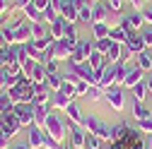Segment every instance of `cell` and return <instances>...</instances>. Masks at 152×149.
Returning a JSON list of instances; mask_svg holds the SVG:
<instances>
[{"label": "cell", "instance_id": "1", "mask_svg": "<svg viewBox=\"0 0 152 149\" xmlns=\"http://www.w3.org/2000/svg\"><path fill=\"white\" fill-rule=\"evenodd\" d=\"M41 130H44L51 140H56L58 144H63V142L68 140V120H63L56 111L48 113V118H46V123L41 125Z\"/></svg>", "mask_w": 152, "mask_h": 149}, {"label": "cell", "instance_id": "2", "mask_svg": "<svg viewBox=\"0 0 152 149\" xmlns=\"http://www.w3.org/2000/svg\"><path fill=\"white\" fill-rule=\"evenodd\" d=\"M82 127L87 130V132H92V135H97V137H102L104 142L109 140V135H111V127L99 118V116H94V113H89V116H85V123H82Z\"/></svg>", "mask_w": 152, "mask_h": 149}, {"label": "cell", "instance_id": "3", "mask_svg": "<svg viewBox=\"0 0 152 149\" xmlns=\"http://www.w3.org/2000/svg\"><path fill=\"white\" fill-rule=\"evenodd\" d=\"M104 99H106V103H109V108L111 111H116V113H121V111L126 108V91H123V87H109L106 91H104Z\"/></svg>", "mask_w": 152, "mask_h": 149}, {"label": "cell", "instance_id": "4", "mask_svg": "<svg viewBox=\"0 0 152 149\" xmlns=\"http://www.w3.org/2000/svg\"><path fill=\"white\" fill-rule=\"evenodd\" d=\"M70 51H72V46H70L65 39H58V41H53V46H51L46 53H48V60H58V63H63V60L70 58Z\"/></svg>", "mask_w": 152, "mask_h": 149}, {"label": "cell", "instance_id": "5", "mask_svg": "<svg viewBox=\"0 0 152 149\" xmlns=\"http://www.w3.org/2000/svg\"><path fill=\"white\" fill-rule=\"evenodd\" d=\"M72 147L77 149H85V142H87V130L82 125H75V123H68V140Z\"/></svg>", "mask_w": 152, "mask_h": 149}, {"label": "cell", "instance_id": "6", "mask_svg": "<svg viewBox=\"0 0 152 149\" xmlns=\"http://www.w3.org/2000/svg\"><path fill=\"white\" fill-rule=\"evenodd\" d=\"M15 116L20 118L22 127L34 125V103H15Z\"/></svg>", "mask_w": 152, "mask_h": 149}, {"label": "cell", "instance_id": "7", "mask_svg": "<svg viewBox=\"0 0 152 149\" xmlns=\"http://www.w3.org/2000/svg\"><path fill=\"white\" fill-rule=\"evenodd\" d=\"M123 46L130 51V55H138V53L147 51V46H145V41H142V34H140V31H130Z\"/></svg>", "mask_w": 152, "mask_h": 149}, {"label": "cell", "instance_id": "8", "mask_svg": "<svg viewBox=\"0 0 152 149\" xmlns=\"http://www.w3.org/2000/svg\"><path fill=\"white\" fill-rule=\"evenodd\" d=\"M44 130L39 127V125H29L27 127V144L31 147V149H44Z\"/></svg>", "mask_w": 152, "mask_h": 149}, {"label": "cell", "instance_id": "9", "mask_svg": "<svg viewBox=\"0 0 152 149\" xmlns=\"http://www.w3.org/2000/svg\"><path fill=\"white\" fill-rule=\"evenodd\" d=\"M58 12H61V17H63V20H68L70 24H77V22H80V12H77V7H75L70 0H63Z\"/></svg>", "mask_w": 152, "mask_h": 149}, {"label": "cell", "instance_id": "10", "mask_svg": "<svg viewBox=\"0 0 152 149\" xmlns=\"http://www.w3.org/2000/svg\"><path fill=\"white\" fill-rule=\"evenodd\" d=\"M116 84V63H109L104 70H102V80H99V87L106 91L109 87Z\"/></svg>", "mask_w": 152, "mask_h": 149}, {"label": "cell", "instance_id": "11", "mask_svg": "<svg viewBox=\"0 0 152 149\" xmlns=\"http://www.w3.org/2000/svg\"><path fill=\"white\" fill-rule=\"evenodd\" d=\"M109 7L104 5V0H97V3H92V24L97 22H109Z\"/></svg>", "mask_w": 152, "mask_h": 149}, {"label": "cell", "instance_id": "12", "mask_svg": "<svg viewBox=\"0 0 152 149\" xmlns=\"http://www.w3.org/2000/svg\"><path fill=\"white\" fill-rule=\"evenodd\" d=\"M72 101H75V96H68V94H63V91H53V96H51V108H53V111H65Z\"/></svg>", "mask_w": 152, "mask_h": 149}, {"label": "cell", "instance_id": "13", "mask_svg": "<svg viewBox=\"0 0 152 149\" xmlns=\"http://www.w3.org/2000/svg\"><path fill=\"white\" fill-rule=\"evenodd\" d=\"M145 80V70L140 67V65H135V67H130L128 70V77H126V82H123V89H133L138 82H142Z\"/></svg>", "mask_w": 152, "mask_h": 149}, {"label": "cell", "instance_id": "14", "mask_svg": "<svg viewBox=\"0 0 152 149\" xmlns=\"http://www.w3.org/2000/svg\"><path fill=\"white\" fill-rule=\"evenodd\" d=\"M65 27H68V20H63V17H58V20H53L48 24V34H51V39H65Z\"/></svg>", "mask_w": 152, "mask_h": 149}, {"label": "cell", "instance_id": "15", "mask_svg": "<svg viewBox=\"0 0 152 149\" xmlns=\"http://www.w3.org/2000/svg\"><path fill=\"white\" fill-rule=\"evenodd\" d=\"M123 51H126L123 43L111 41V46H109V51H106V60H109V63H121V60H123Z\"/></svg>", "mask_w": 152, "mask_h": 149}, {"label": "cell", "instance_id": "16", "mask_svg": "<svg viewBox=\"0 0 152 149\" xmlns=\"http://www.w3.org/2000/svg\"><path fill=\"white\" fill-rule=\"evenodd\" d=\"M65 116H68V123H75V125H82L85 123V113L80 111V106L75 103V101L65 108Z\"/></svg>", "mask_w": 152, "mask_h": 149}, {"label": "cell", "instance_id": "17", "mask_svg": "<svg viewBox=\"0 0 152 149\" xmlns=\"http://www.w3.org/2000/svg\"><path fill=\"white\" fill-rule=\"evenodd\" d=\"M46 67H44V63H34V67H31V72H29V80L34 82V84H46Z\"/></svg>", "mask_w": 152, "mask_h": 149}, {"label": "cell", "instance_id": "18", "mask_svg": "<svg viewBox=\"0 0 152 149\" xmlns=\"http://www.w3.org/2000/svg\"><path fill=\"white\" fill-rule=\"evenodd\" d=\"M31 103H34V101H31ZM51 111H53L51 106H39V103H34V125L41 127V125L46 123V118H48Z\"/></svg>", "mask_w": 152, "mask_h": 149}, {"label": "cell", "instance_id": "19", "mask_svg": "<svg viewBox=\"0 0 152 149\" xmlns=\"http://www.w3.org/2000/svg\"><path fill=\"white\" fill-rule=\"evenodd\" d=\"M87 60H89V65H92L94 70H97V72H102V70H104V67L109 65V60H106V55H104V53H99V51H92Z\"/></svg>", "mask_w": 152, "mask_h": 149}, {"label": "cell", "instance_id": "20", "mask_svg": "<svg viewBox=\"0 0 152 149\" xmlns=\"http://www.w3.org/2000/svg\"><path fill=\"white\" fill-rule=\"evenodd\" d=\"M133 118H135V123L138 120H147V118H152V111L142 101H133Z\"/></svg>", "mask_w": 152, "mask_h": 149}, {"label": "cell", "instance_id": "21", "mask_svg": "<svg viewBox=\"0 0 152 149\" xmlns=\"http://www.w3.org/2000/svg\"><path fill=\"white\" fill-rule=\"evenodd\" d=\"M29 41H31V27L29 22H24L22 27L15 29V43H29Z\"/></svg>", "mask_w": 152, "mask_h": 149}, {"label": "cell", "instance_id": "22", "mask_svg": "<svg viewBox=\"0 0 152 149\" xmlns=\"http://www.w3.org/2000/svg\"><path fill=\"white\" fill-rule=\"evenodd\" d=\"M126 20H128L130 31H142V27H145V17H142V12H133V14L126 17Z\"/></svg>", "mask_w": 152, "mask_h": 149}, {"label": "cell", "instance_id": "23", "mask_svg": "<svg viewBox=\"0 0 152 149\" xmlns=\"http://www.w3.org/2000/svg\"><path fill=\"white\" fill-rule=\"evenodd\" d=\"M128 130H130V127H128V123H126V120L116 123V125L111 127V135H109V142H118V140H121V137H123V135L128 132Z\"/></svg>", "mask_w": 152, "mask_h": 149}, {"label": "cell", "instance_id": "24", "mask_svg": "<svg viewBox=\"0 0 152 149\" xmlns=\"http://www.w3.org/2000/svg\"><path fill=\"white\" fill-rule=\"evenodd\" d=\"M128 29H123L121 24H116V27H111V31H109V39L111 41H118V43H126V39H128Z\"/></svg>", "mask_w": 152, "mask_h": 149}, {"label": "cell", "instance_id": "25", "mask_svg": "<svg viewBox=\"0 0 152 149\" xmlns=\"http://www.w3.org/2000/svg\"><path fill=\"white\" fill-rule=\"evenodd\" d=\"M22 12H24V17H27L29 22H44V12H41L39 7H34V3H29Z\"/></svg>", "mask_w": 152, "mask_h": 149}, {"label": "cell", "instance_id": "26", "mask_svg": "<svg viewBox=\"0 0 152 149\" xmlns=\"http://www.w3.org/2000/svg\"><path fill=\"white\" fill-rule=\"evenodd\" d=\"M87 60V53L80 48V43H75V48L70 51V58H68V63L70 65H80V63H85Z\"/></svg>", "mask_w": 152, "mask_h": 149}, {"label": "cell", "instance_id": "27", "mask_svg": "<svg viewBox=\"0 0 152 149\" xmlns=\"http://www.w3.org/2000/svg\"><path fill=\"white\" fill-rule=\"evenodd\" d=\"M63 82H65V77H63L61 72H53V74H48V77H46V84H48L51 91H61Z\"/></svg>", "mask_w": 152, "mask_h": 149}, {"label": "cell", "instance_id": "28", "mask_svg": "<svg viewBox=\"0 0 152 149\" xmlns=\"http://www.w3.org/2000/svg\"><path fill=\"white\" fill-rule=\"evenodd\" d=\"M147 94H150V91H147V84H145V80H142V82H138L135 87H133V101H142V103H145Z\"/></svg>", "mask_w": 152, "mask_h": 149}, {"label": "cell", "instance_id": "29", "mask_svg": "<svg viewBox=\"0 0 152 149\" xmlns=\"http://www.w3.org/2000/svg\"><path fill=\"white\" fill-rule=\"evenodd\" d=\"M111 31L109 22H97V24H92V34H94V39H106Z\"/></svg>", "mask_w": 152, "mask_h": 149}, {"label": "cell", "instance_id": "30", "mask_svg": "<svg viewBox=\"0 0 152 149\" xmlns=\"http://www.w3.org/2000/svg\"><path fill=\"white\" fill-rule=\"evenodd\" d=\"M53 41H56V39H51V34H48V36H44V39H31V46H34L36 51L46 53V51L53 46Z\"/></svg>", "mask_w": 152, "mask_h": 149}, {"label": "cell", "instance_id": "31", "mask_svg": "<svg viewBox=\"0 0 152 149\" xmlns=\"http://www.w3.org/2000/svg\"><path fill=\"white\" fill-rule=\"evenodd\" d=\"M65 41L75 48V43L80 41V34H77V24H70L68 22V27H65Z\"/></svg>", "mask_w": 152, "mask_h": 149}, {"label": "cell", "instance_id": "32", "mask_svg": "<svg viewBox=\"0 0 152 149\" xmlns=\"http://www.w3.org/2000/svg\"><path fill=\"white\" fill-rule=\"evenodd\" d=\"M102 96H104V89H102V87H97V84H92V87L87 89V94H85V99H87V101H92V103L102 101Z\"/></svg>", "mask_w": 152, "mask_h": 149}, {"label": "cell", "instance_id": "33", "mask_svg": "<svg viewBox=\"0 0 152 149\" xmlns=\"http://www.w3.org/2000/svg\"><path fill=\"white\" fill-rule=\"evenodd\" d=\"M12 82H15V74H12V72H10V70L3 65V67H0V89L5 91V89L12 84Z\"/></svg>", "mask_w": 152, "mask_h": 149}, {"label": "cell", "instance_id": "34", "mask_svg": "<svg viewBox=\"0 0 152 149\" xmlns=\"http://www.w3.org/2000/svg\"><path fill=\"white\" fill-rule=\"evenodd\" d=\"M31 27V39H44V36H48V29L44 27V22H29Z\"/></svg>", "mask_w": 152, "mask_h": 149}, {"label": "cell", "instance_id": "35", "mask_svg": "<svg viewBox=\"0 0 152 149\" xmlns=\"http://www.w3.org/2000/svg\"><path fill=\"white\" fill-rule=\"evenodd\" d=\"M138 65H140L145 72H150V70H152V53H150V51L138 53Z\"/></svg>", "mask_w": 152, "mask_h": 149}, {"label": "cell", "instance_id": "36", "mask_svg": "<svg viewBox=\"0 0 152 149\" xmlns=\"http://www.w3.org/2000/svg\"><path fill=\"white\" fill-rule=\"evenodd\" d=\"M128 65L126 63H116V84H121L123 87V82H126V77H128Z\"/></svg>", "mask_w": 152, "mask_h": 149}, {"label": "cell", "instance_id": "37", "mask_svg": "<svg viewBox=\"0 0 152 149\" xmlns=\"http://www.w3.org/2000/svg\"><path fill=\"white\" fill-rule=\"evenodd\" d=\"M58 17H61V12H58V7H56L53 3H51V5L44 10V22H46V24H51L53 20H58Z\"/></svg>", "mask_w": 152, "mask_h": 149}, {"label": "cell", "instance_id": "38", "mask_svg": "<svg viewBox=\"0 0 152 149\" xmlns=\"http://www.w3.org/2000/svg\"><path fill=\"white\" fill-rule=\"evenodd\" d=\"M15 108V103H12V99L5 94V91H0V113H10V111Z\"/></svg>", "mask_w": 152, "mask_h": 149}, {"label": "cell", "instance_id": "39", "mask_svg": "<svg viewBox=\"0 0 152 149\" xmlns=\"http://www.w3.org/2000/svg\"><path fill=\"white\" fill-rule=\"evenodd\" d=\"M102 144H104V140H102V137H97V135L87 132V142H85V149H102Z\"/></svg>", "mask_w": 152, "mask_h": 149}, {"label": "cell", "instance_id": "40", "mask_svg": "<svg viewBox=\"0 0 152 149\" xmlns=\"http://www.w3.org/2000/svg\"><path fill=\"white\" fill-rule=\"evenodd\" d=\"M0 39H3L5 43H10V46H12V43H15V29L5 24L3 29H0Z\"/></svg>", "mask_w": 152, "mask_h": 149}, {"label": "cell", "instance_id": "41", "mask_svg": "<svg viewBox=\"0 0 152 149\" xmlns=\"http://www.w3.org/2000/svg\"><path fill=\"white\" fill-rule=\"evenodd\" d=\"M109 46H111V39H109V36H106V39H94V51H99V53L106 55Z\"/></svg>", "mask_w": 152, "mask_h": 149}, {"label": "cell", "instance_id": "42", "mask_svg": "<svg viewBox=\"0 0 152 149\" xmlns=\"http://www.w3.org/2000/svg\"><path fill=\"white\" fill-rule=\"evenodd\" d=\"M126 0H104V5L109 7V12H121Z\"/></svg>", "mask_w": 152, "mask_h": 149}, {"label": "cell", "instance_id": "43", "mask_svg": "<svg viewBox=\"0 0 152 149\" xmlns=\"http://www.w3.org/2000/svg\"><path fill=\"white\" fill-rule=\"evenodd\" d=\"M138 130L142 135H152V118H147V120H138Z\"/></svg>", "mask_w": 152, "mask_h": 149}, {"label": "cell", "instance_id": "44", "mask_svg": "<svg viewBox=\"0 0 152 149\" xmlns=\"http://www.w3.org/2000/svg\"><path fill=\"white\" fill-rule=\"evenodd\" d=\"M89 87H92L89 82H85V80H80L77 84H75V96H85V94H87V89H89Z\"/></svg>", "mask_w": 152, "mask_h": 149}, {"label": "cell", "instance_id": "45", "mask_svg": "<svg viewBox=\"0 0 152 149\" xmlns=\"http://www.w3.org/2000/svg\"><path fill=\"white\" fill-rule=\"evenodd\" d=\"M80 22L92 24V5H87V7H82V10H80Z\"/></svg>", "mask_w": 152, "mask_h": 149}, {"label": "cell", "instance_id": "46", "mask_svg": "<svg viewBox=\"0 0 152 149\" xmlns=\"http://www.w3.org/2000/svg\"><path fill=\"white\" fill-rule=\"evenodd\" d=\"M140 34H142L145 46H147V48H152V27H150V24H147V27H142V31H140Z\"/></svg>", "mask_w": 152, "mask_h": 149}, {"label": "cell", "instance_id": "47", "mask_svg": "<svg viewBox=\"0 0 152 149\" xmlns=\"http://www.w3.org/2000/svg\"><path fill=\"white\" fill-rule=\"evenodd\" d=\"M77 43H80V48H82V51L87 53V58H89V53L94 51V41H87V39H80Z\"/></svg>", "mask_w": 152, "mask_h": 149}, {"label": "cell", "instance_id": "48", "mask_svg": "<svg viewBox=\"0 0 152 149\" xmlns=\"http://www.w3.org/2000/svg\"><path fill=\"white\" fill-rule=\"evenodd\" d=\"M61 91H63V94H68V96H75V84L72 82H63V87H61Z\"/></svg>", "mask_w": 152, "mask_h": 149}, {"label": "cell", "instance_id": "49", "mask_svg": "<svg viewBox=\"0 0 152 149\" xmlns=\"http://www.w3.org/2000/svg\"><path fill=\"white\" fill-rule=\"evenodd\" d=\"M140 12H142V17H145V22H147V24L152 27V5H145V7L140 10Z\"/></svg>", "mask_w": 152, "mask_h": 149}, {"label": "cell", "instance_id": "50", "mask_svg": "<svg viewBox=\"0 0 152 149\" xmlns=\"http://www.w3.org/2000/svg\"><path fill=\"white\" fill-rule=\"evenodd\" d=\"M44 67H46V74H53V72H58V60H48Z\"/></svg>", "mask_w": 152, "mask_h": 149}, {"label": "cell", "instance_id": "51", "mask_svg": "<svg viewBox=\"0 0 152 149\" xmlns=\"http://www.w3.org/2000/svg\"><path fill=\"white\" fill-rule=\"evenodd\" d=\"M31 0H12V10H24Z\"/></svg>", "mask_w": 152, "mask_h": 149}, {"label": "cell", "instance_id": "52", "mask_svg": "<svg viewBox=\"0 0 152 149\" xmlns=\"http://www.w3.org/2000/svg\"><path fill=\"white\" fill-rule=\"evenodd\" d=\"M12 10V3H10V0H0V14H7Z\"/></svg>", "mask_w": 152, "mask_h": 149}, {"label": "cell", "instance_id": "53", "mask_svg": "<svg viewBox=\"0 0 152 149\" xmlns=\"http://www.w3.org/2000/svg\"><path fill=\"white\" fill-rule=\"evenodd\" d=\"M31 3H34V7H39V10L44 12V10L51 5V0H31Z\"/></svg>", "mask_w": 152, "mask_h": 149}, {"label": "cell", "instance_id": "54", "mask_svg": "<svg viewBox=\"0 0 152 149\" xmlns=\"http://www.w3.org/2000/svg\"><path fill=\"white\" fill-rule=\"evenodd\" d=\"M0 149H10V137L0 132Z\"/></svg>", "mask_w": 152, "mask_h": 149}, {"label": "cell", "instance_id": "55", "mask_svg": "<svg viewBox=\"0 0 152 149\" xmlns=\"http://www.w3.org/2000/svg\"><path fill=\"white\" fill-rule=\"evenodd\" d=\"M128 3H130L133 7H135V12H140V10L145 7V0H128Z\"/></svg>", "mask_w": 152, "mask_h": 149}, {"label": "cell", "instance_id": "56", "mask_svg": "<svg viewBox=\"0 0 152 149\" xmlns=\"http://www.w3.org/2000/svg\"><path fill=\"white\" fill-rule=\"evenodd\" d=\"M145 84H147V91L152 94V72H147V74H145Z\"/></svg>", "mask_w": 152, "mask_h": 149}, {"label": "cell", "instance_id": "57", "mask_svg": "<svg viewBox=\"0 0 152 149\" xmlns=\"http://www.w3.org/2000/svg\"><path fill=\"white\" fill-rule=\"evenodd\" d=\"M12 149H31V147H29V144H27V142H22V144H15V147H12Z\"/></svg>", "mask_w": 152, "mask_h": 149}, {"label": "cell", "instance_id": "58", "mask_svg": "<svg viewBox=\"0 0 152 149\" xmlns=\"http://www.w3.org/2000/svg\"><path fill=\"white\" fill-rule=\"evenodd\" d=\"M5 24H7V17H5V14H0V29H3Z\"/></svg>", "mask_w": 152, "mask_h": 149}, {"label": "cell", "instance_id": "59", "mask_svg": "<svg viewBox=\"0 0 152 149\" xmlns=\"http://www.w3.org/2000/svg\"><path fill=\"white\" fill-rule=\"evenodd\" d=\"M58 149H72V144L70 142H63V144H58Z\"/></svg>", "mask_w": 152, "mask_h": 149}, {"label": "cell", "instance_id": "60", "mask_svg": "<svg viewBox=\"0 0 152 149\" xmlns=\"http://www.w3.org/2000/svg\"><path fill=\"white\" fill-rule=\"evenodd\" d=\"M145 142H147V149H152V135H147V140H145Z\"/></svg>", "mask_w": 152, "mask_h": 149}, {"label": "cell", "instance_id": "61", "mask_svg": "<svg viewBox=\"0 0 152 149\" xmlns=\"http://www.w3.org/2000/svg\"><path fill=\"white\" fill-rule=\"evenodd\" d=\"M92 3H97V0H92Z\"/></svg>", "mask_w": 152, "mask_h": 149}, {"label": "cell", "instance_id": "62", "mask_svg": "<svg viewBox=\"0 0 152 149\" xmlns=\"http://www.w3.org/2000/svg\"><path fill=\"white\" fill-rule=\"evenodd\" d=\"M0 67H3V63H0Z\"/></svg>", "mask_w": 152, "mask_h": 149}]
</instances>
